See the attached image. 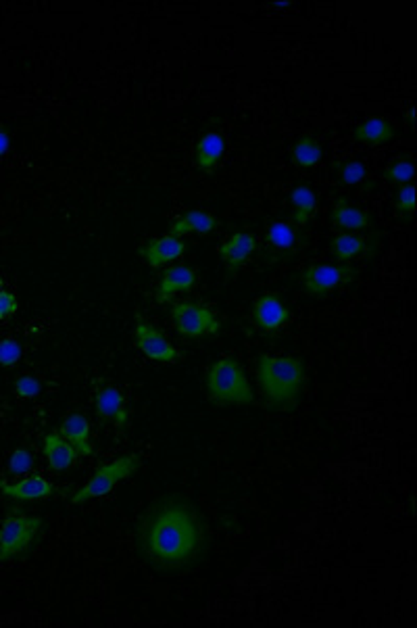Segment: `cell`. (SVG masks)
<instances>
[{"label":"cell","instance_id":"obj_1","mask_svg":"<svg viewBox=\"0 0 417 628\" xmlns=\"http://www.w3.org/2000/svg\"><path fill=\"white\" fill-rule=\"evenodd\" d=\"M136 543L143 558L159 572L194 566L207 547V529L186 497H163L140 518Z\"/></svg>","mask_w":417,"mask_h":628},{"label":"cell","instance_id":"obj_2","mask_svg":"<svg viewBox=\"0 0 417 628\" xmlns=\"http://www.w3.org/2000/svg\"><path fill=\"white\" fill-rule=\"evenodd\" d=\"M257 383L267 410L292 411L297 410L307 383L305 364L299 357H273L261 353L257 359Z\"/></svg>","mask_w":417,"mask_h":628},{"label":"cell","instance_id":"obj_3","mask_svg":"<svg viewBox=\"0 0 417 628\" xmlns=\"http://www.w3.org/2000/svg\"><path fill=\"white\" fill-rule=\"evenodd\" d=\"M207 397L218 407L251 405L255 392L245 367L232 357H221L213 362L207 370Z\"/></svg>","mask_w":417,"mask_h":628},{"label":"cell","instance_id":"obj_4","mask_svg":"<svg viewBox=\"0 0 417 628\" xmlns=\"http://www.w3.org/2000/svg\"><path fill=\"white\" fill-rule=\"evenodd\" d=\"M44 520L30 516L22 507H11L0 524V564L23 558L42 537Z\"/></svg>","mask_w":417,"mask_h":628},{"label":"cell","instance_id":"obj_5","mask_svg":"<svg viewBox=\"0 0 417 628\" xmlns=\"http://www.w3.org/2000/svg\"><path fill=\"white\" fill-rule=\"evenodd\" d=\"M138 470H140V456H136V453H127V456L113 459V462L100 466L98 470L92 474L88 483H86L82 489L71 497V503L82 505L90 499H100L109 495L119 483H124V480L134 476Z\"/></svg>","mask_w":417,"mask_h":628},{"label":"cell","instance_id":"obj_6","mask_svg":"<svg viewBox=\"0 0 417 628\" xmlns=\"http://www.w3.org/2000/svg\"><path fill=\"white\" fill-rule=\"evenodd\" d=\"M173 328L184 338H208L221 332V319L213 307L197 300H180L171 305Z\"/></svg>","mask_w":417,"mask_h":628},{"label":"cell","instance_id":"obj_7","mask_svg":"<svg viewBox=\"0 0 417 628\" xmlns=\"http://www.w3.org/2000/svg\"><path fill=\"white\" fill-rule=\"evenodd\" d=\"M357 276H359V270L355 265L311 263L302 270L301 284H302V291H305L309 297H326L329 295V292L355 282V278Z\"/></svg>","mask_w":417,"mask_h":628},{"label":"cell","instance_id":"obj_8","mask_svg":"<svg viewBox=\"0 0 417 628\" xmlns=\"http://www.w3.org/2000/svg\"><path fill=\"white\" fill-rule=\"evenodd\" d=\"M251 318L261 337H275L291 322V309L278 292H264L255 299Z\"/></svg>","mask_w":417,"mask_h":628},{"label":"cell","instance_id":"obj_9","mask_svg":"<svg viewBox=\"0 0 417 628\" xmlns=\"http://www.w3.org/2000/svg\"><path fill=\"white\" fill-rule=\"evenodd\" d=\"M134 343L144 357L157 364H178L181 362V353L163 337V332L154 328L146 319L138 318L136 328H134Z\"/></svg>","mask_w":417,"mask_h":628},{"label":"cell","instance_id":"obj_10","mask_svg":"<svg viewBox=\"0 0 417 628\" xmlns=\"http://www.w3.org/2000/svg\"><path fill=\"white\" fill-rule=\"evenodd\" d=\"M305 240L301 228L291 222H275L265 232V259L267 262H288L302 249Z\"/></svg>","mask_w":417,"mask_h":628},{"label":"cell","instance_id":"obj_11","mask_svg":"<svg viewBox=\"0 0 417 628\" xmlns=\"http://www.w3.org/2000/svg\"><path fill=\"white\" fill-rule=\"evenodd\" d=\"M188 251V245L184 240L178 236H171V234H167V236H159V238H151L146 240V243L140 245L138 255L144 259L146 265H151L157 270V267H163L171 262H178L180 257H184V253Z\"/></svg>","mask_w":417,"mask_h":628},{"label":"cell","instance_id":"obj_12","mask_svg":"<svg viewBox=\"0 0 417 628\" xmlns=\"http://www.w3.org/2000/svg\"><path fill=\"white\" fill-rule=\"evenodd\" d=\"M257 251V236L253 232H236L230 238L224 240L218 249L221 262L226 265L227 278L236 276L240 267L246 263V259Z\"/></svg>","mask_w":417,"mask_h":628},{"label":"cell","instance_id":"obj_13","mask_svg":"<svg viewBox=\"0 0 417 628\" xmlns=\"http://www.w3.org/2000/svg\"><path fill=\"white\" fill-rule=\"evenodd\" d=\"M94 411H97L100 422H111L121 430L127 429V422H130L125 397L121 395V391H117L116 386H103V389L97 391V395H94Z\"/></svg>","mask_w":417,"mask_h":628},{"label":"cell","instance_id":"obj_14","mask_svg":"<svg viewBox=\"0 0 417 628\" xmlns=\"http://www.w3.org/2000/svg\"><path fill=\"white\" fill-rule=\"evenodd\" d=\"M199 273L194 267L188 265H171L167 267V270L161 273L157 289H154V299H157V303H167V300H171L180 292H188L194 289V284H197Z\"/></svg>","mask_w":417,"mask_h":628},{"label":"cell","instance_id":"obj_15","mask_svg":"<svg viewBox=\"0 0 417 628\" xmlns=\"http://www.w3.org/2000/svg\"><path fill=\"white\" fill-rule=\"evenodd\" d=\"M0 493L13 501H42L55 495L57 489L55 485L40 476V474H30V476H23L17 483L0 480Z\"/></svg>","mask_w":417,"mask_h":628},{"label":"cell","instance_id":"obj_16","mask_svg":"<svg viewBox=\"0 0 417 628\" xmlns=\"http://www.w3.org/2000/svg\"><path fill=\"white\" fill-rule=\"evenodd\" d=\"M375 246H378V236H366V234H338L329 240V253L340 263H351L357 257L367 255Z\"/></svg>","mask_w":417,"mask_h":628},{"label":"cell","instance_id":"obj_17","mask_svg":"<svg viewBox=\"0 0 417 628\" xmlns=\"http://www.w3.org/2000/svg\"><path fill=\"white\" fill-rule=\"evenodd\" d=\"M59 434L78 451L79 457H90L94 453L90 422L82 411H73L71 416H67L59 426Z\"/></svg>","mask_w":417,"mask_h":628},{"label":"cell","instance_id":"obj_18","mask_svg":"<svg viewBox=\"0 0 417 628\" xmlns=\"http://www.w3.org/2000/svg\"><path fill=\"white\" fill-rule=\"evenodd\" d=\"M226 155V138L219 132H207L194 146V167L200 173H213Z\"/></svg>","mask_w":417,"mask_h":628},{"label":"cell","instance_id":"obj_19","mask_svg":"<svg viewBox=\"0 0 417 628\" xmlns=\"http://www.w3.org/2000/svg\"><path fill=\"white\" fill-rule=\"evenodd\" d=\"M42 451H44L46 462H49V467L55 472L71 470L79 459L78 451L73 449L63 437H60L59 430H52L46 434L42 440Z\"/></svg>","mask_w":417,"mask_h":628},{"label":"cell","instance_id":"obj_20","mask_svg":"<svg viewBox=\"0 0 417 628\" xmlns=\"http://www.w3.org/2000/svg\"><path fill=\"white\" fill-rule=\"evenodd\" d=\"M219 228V219L208 211L192 209L178 216L176 219H171L170 224V234L171 236L181 238L184 234H200V236H207L213 230Z\"/></svg>","mask_w":417,"mask_h":628},{"label":"cell","instance_id":"obj_21","mask_svg":"<svg viewBox=\"0 0 417 628\" xmlns=\"http://www.w3.org/2000/svg\"><path fill=\"white\" fill-rule=\"evenodd\" d=\"M329 222L340 230L366 232L372 228V216L357 205H351L347 199H338V203L329 211Z\"/></svg>","mask_w":417,"mask_h":628},{"label":"cell","instance_id":"obj_22","mask_svg":"<svg viewBox=\"0 0 417 628\" xmlns=\"http://www.w3.org/2000/svg\"><path fill=\"white\" fill-rule=\"evenodd\" d=\"M394 136H396L394 125L382 115L367 117L366 122L359 124L353 132V138L357 140V143L369 144V146H382V144L390 143V140H393Z\"/></svg>","mask_w":417,"mask_h":628},{"label":"cell","instance_id":"obj_23","mask_svg":"<svg viewBox=\"0 0 417 628\" xmlns=\"http://www.w3.org/2000/svg\"><path fill=\"white\" fill-rule=\"evenodd\" d=\"M291 205H292V216L291 224L297 226V228H305V226L311 222L315 211H318V195L307 186H297L291 192Z\"/></svg>","mask_w":417,"mask_h":628},{"label":"cell","instance_id":"obj_24","mask_svg":"<svg viewBox=\"0 0 417 628\" xmlns=\"http://www.w3.org/2000/svg\"><path fill=\"white\" fill-rule=\"evenodd\" d=\"M324 157V149L313 136H301L291 149V159L299 170H311Z\"/></svg>","mask_w":417,"mask_h":628},{"label":"cell","instance_id":"obj_25","mask_svg":"<svg viewBox=\"0 0 417 628\" xmlns=\"http://www.w3.org/2000/svg\"><path fill=\"white\" fill-rule=\"evenodd\" d=\"M336 173H338L340 184L345 186H361L369 182V173L367 167L359 159H345L336 165Z\"/></svg>","mask_w":417,"mask_h":628},{"label":"cell","instance_id":"obj_26","mask_svg":"<svg viewBox=\"0 0 417 628\" xmlns=\"http://www.w3.org/2000/svg\"><path fill=\"white\" fill-rule=\"evenodd\" d=\"M413 176H415L413 157H396L394 162H390L385 170V178L390 184H394L396 189H399V186L412 184Z\"/></svg>","mask_w":417,"mask_h":628},{"label":"cell","instance_id":"obj_27","mask_svg":"<svg viewBox=\"0 0 417 628\" xmlns=\"http://www.w3.org/2000/svg\"><path fill=\"white\" fill-rule=\"evenodd\" d=\"M394 211L403 219H412L415 216V189L413 184L399 186L394 192Z\"/></svg>","mask_w":417,"mask_h":628},{"label":"cell","instance_id":"obj_28","mask_svg":"<svg viewBox=\"0 0 417 628\" xmlns=\"http://www.w3.org/2000/svg\"><path fill=\"white\" fill-rule=\"evenodd\" d=\"M32 467H33V456H32L30 449L19 447V449L11 453L9 474H13V476H25V474H30Z\"/></svg>","mask_w":417,"mask_h":628},{"label":"cell","instance_id":"obj_29","mask_svg":"<svg viewBox=\"0 0 417 628\" xmlns=\"http://www.w3.org/2000/svg\"><path fill=\"white\" fill-rule=\"evenodd\" d=\"M23 357V346L15 338L0 340V367H13Z\"/></svg>","mask_w":417,"mask_h":628},{"label":"cell","instance_id":"obj_30","mask_svg":"<svg viewBox=\"0 0 417 628\" xmlns=\"http://www.w3.org/2000/svg\"><path fill=\"white\" fill-rule=\"evenodd\" d=\"M13 391H15L17 397H22V399H33V397H38L40 392H42V383H40V378L32 376V374H23V376H19L15 380Z\"/></svg>","mask_w":417,"mask_h":628},{"label":"cell","instance_id":"obj_31","mask_svg":"<svg viewBox=\"0 0 417 628\" xmlns=\"http://www.w3.org/2000/svg\"><path fill=\"white\" fill-rule=\"evenodd\" d=\"M19 311V300L11 291H0V322H6Z\"/></svg>","mask_w":417,"mask_h":628},{"label":"cell","instance_id":"obj_32","mask_svg":"<svg viewBox=\"0 0 417 628\" xmlns=\"http://www.w3.org/2000/svg\"><path fill=\"white\" fill-rule=\"evenodd\" d=\"M11 149V136L9 130H6V125L0 122V157H5L6 152Z\"/></svg>","mask_w":417,"mask_h":628},{"label":"cell","instance_id":"obj_33","mask_svg":"<svg viewBox=\"0 0 417 628\" xmlns=\"http://www.w3.org/2000/svg\"><path fill=\"white\" fill-rule=\"evenodd\" d=\"M0 291H5V278L0 276Z\"/></svg>","mask_w":417,"mask_h":628}]
</instances>
